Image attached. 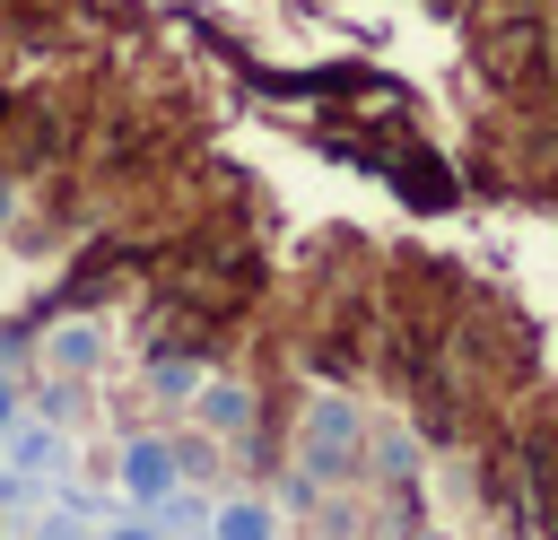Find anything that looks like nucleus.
<instances>
[{
    "label": "nucleus",
    "instance_id": "f257e3e1",
    "mask_svg": "<svg viewBox=\"0 0 558 540\" xmlns=\"http://www.w3.org/2000/svg\"><path fill=\"white\" fill-rule=\"evenodd\" d=\"M349 453H357V409H349V401H314V435H305L314 479H340Z\"/></svg>",
    "mask_w": 558,
    "mask_h": 540
},
{
    "label": "nucleus",
    "instance_id": "f03ea898",
    "mask_svg": "<svg viewBox=\"0 0 558 540\" xmlns=\"http://www.w3.org/2000/svg\"><path fill=\"white\" fill-rule=\"evenodd\" d=\"M122 488H131V496H166V488H174V453H166V444H131V453H122Z\"/></svg>",
    "mask_w": 558,
    "mask_h": 540
},
{
    "label": "nucleus",
    "instance_id": "7ed1b4c3",
    "mask_svg": "<svg viewBox=\"0 0 558 540\" xmlns=\"http://www.w3.org/2000/svg\"><path fill=\"white\" fill-rule=\"evenodd\" d=\"M218 540H270V514H262V505H235V514L218 523Z\"/></svg>",
    "mask_w": 558,
    "mask_h": 540
},
{
    "label": "nucleus",
    "instance_id": "20e7f679",
    "mask_svg": "<svg viewBox=\"0 0 558 540\" xmlns=\"http://www.w3.org/2000/svg\"><path fill=\"white\" fill-rule=\"evenodd\" d=\"M52 357H61V366H87V357H96V340H87V331H61V340H52Z\"/></svg>",
    "mask_w": 558,
    "mask_h": 540
},
{
    "label": "nucleus",
    "instance_id": "39448f33",
    "mask_svg": "<svg viewBox=\"0 0 558 540\" xmlns=\"http://www.w3.org/2000/svg\"><path fill=\"white\" fill-rule=\"evenodd\" d=\"M9 409H17V401H9V383H0V427H9Z\"/></svg>",
    "mask_w": 558,
    "mask_h": 540
},
{
    "label": "nucleus",
    "instance_id": "423d86ee",
    "mask_svg": "<svg viewBox=\"0 0 558 540\" xmlns=\"http://www.w3.org/2000/svg\"><path fill=\"white\" fill-rule=\"evenodd\" d=\"M113 540H157V531H113Z\"/></svg>",
    "mask_w": 558,
    "mask_h": 540
}]
</instances>
